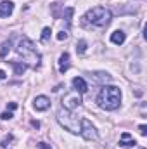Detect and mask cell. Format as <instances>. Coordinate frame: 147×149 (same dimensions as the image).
Returning <instances> with one entry per match:
<instances>
[{
    "label": "cell",
    "mask_w": 147,
    "mask_h": 149,
    "mask_svg": "<svg viewBox=\"0 0 147 149\" xmlns=\"http://www.w3.org/2000/svg\"><path fill=\"white\" fill-rule=\"evenodd\" d=\"M112 19V14H111L109 9L106 7H94L90 10L85 12L83 19H81V24L85 28H106Z\"/></svg>",
    "instance_id": "cell-1"
},
{
    "label": "cell",
    "mask_w": 147,
    "mask_h": 149,
    "mask_svg": "<svg viewBox=\"0 0 147 149\" xmlns=\"http://www.w3.org/2000/svg\"><path fill=\"white\" fill-rule=\"evenodd\" d=\"M97 104L99 108L106 111H114L121 104V90L114 85H104L97 95Z\"/></svg>",
    "instance_id": "cell-2"
},
{
    "label": "cell",
    "mask_w": 147,
    "mask_h": 149,
    "mask_svg": "<svg viewBox=\"0 0 147 149\" xmlns=\"http://www.w3.org/2000/svg\"><path fill=\"white\" fill-rule=\"evenodd\" d=\"M16 52H17L19 56H23L26 61H30L33 68H38V66H40L42 56H40V52H38L37 49H35V43H33L30 38H26V37L21 38L19 43H17V47H16Z\"/></svg>",
    "instance_id": "cell-3"
},
{
    "label": "cell",
    "mask_w": 147,
    "mask_h": 149,
    "mask_svg": "<svg viewBox=\"0 0 147 149\" xmlns=\"http://www.w3.org/2000/svg\"><path fill=\"white\" fill-rule=\"evenodd\" d=\"M57 121L61 123V127H64L66 130H69L73 134H80V130H81V123H80L81 120H78L73 114V111H68L64 108H61L57 111Z\"/></svg>",
    "instance_id": "cell-4"
},
{
    "label": "cell",
    "mask_w": 147,
    "mask_h": 149,
    "mask_svg": "<svg viewBox=\"0 0 147 149\" xmlns=\"http://www.w3.org/2000/svg\"><path fill=\"white\" fill-rule=\"evenodd\" d=\"M81 106V95L76 92V90H71L68 92L64 97H62V108L68 109V111H74L76 108Z\"/></svg>",
    "instance_id": "cell-5"
},
{
    "label": "cell",
    "mask_w": 147,
    "mask_h": 149,
    "mask_svg": "<svg viewBox=\"0 0 147 149\" xmlns=\"http://www.w3.org/2000/svg\"><path fill=\"white\" fill-rule=\"evenodd\" d=\"M80 123H81L80 134H81V137H83L85 141H97V139H99V132H97V128L90 123V120L83 118Z\"/></svg>",
    "instance_id": "cell-6"
},
{
    "label": "cell",
    "mask_w": 147,
    "mask_h": 149,
    "mask_svg": "<svg viewBox=\"0 0 147 149\" xmlns=\"http://www.w3.org/2000/svg\"><path fill=\"white\" fill-rule=\"evenodd\" d=\"M90 76V80H92V83H95V85H106L107 81L112 80V76L109 73H104V71H95V73H88Z\"/></svg>",
    "instance_id": "cell-7"
},
{
    "label": "cell",
    "mask_w": 147,
    "mask_h": 149,
    "mask_svg": "<svg viewBox=\"0 0 147 149\" xmlns=\"http://www.w3.org/2000/svg\"><path fill=\"white\" fill-rule=\"evenodd\" d=\"M33 108L37 111H47L50 108V99L45 97V95H38V97H35V101H33Z\"/></svg>",
    "instance_id": "cell-8"
},
{
    "label": "cell",
    "mask_w": 147,
    "mask_h": 149,
    "mask_svg": "<svg viewBox=\"0 0 147 149\" xmlns=\"http://www.w3.org/2000/svg\"><path fill=\"white\" fill-rule=\"evenodd\" d=\"M71 83H73V90H76L78 94H85V92L88 90V83H87L81 76H74Z\"/></svg>",
    "instance_id": "cell-9"
},
{
    "label": "cell",
    "mask_w": 147,
    "mask_h": 149,
    "mask_svg": "<svg viewBox=\"0 0 147 149\" xmlns=\"http://www.w3.org/2000/svg\"><path fill=\"white\" fill-rule=\"evenodd\" d=\"M12 12H14V3L10 0L0 2V17H9Z\"/></svg>",
    "instance_id": "cell-10"
},
{
    "label": "cell",
    "mask_w": 147,
    "mask_h": 149,
    "mask_svg": "<svg viewBox=\"0 0 147 149\" xmlns=\"http://www.w3.org/2000/svg\"><path fill=\"white\" fill-rule=\"evenodd\" d=\"M7 63L14 68V73L17 74V76L24 74V71L30 68V64H28V63H19V61H7Z\"/></svg>",
    "instance_id": "cell-11"
},
{
    "label": "cell",
    "mask_w": 147,
    "mask_h": 149,
    "mask_svg": "<svg viewBox=\"0 0 147 149\" xmlns=\"http://www.w3.org/2000/svg\"><path fill=\"white\" fill-rule=\"evenodd\" d=\"M69 70V54L68 52H64V54H61V57H59V73H66Z\"/></svg>",
    "instance_id": "cell-12"
},
{
    "label": "cell",
    "mask_w": 147,
    "mask_h": 149,
    "mask_svg": "<svg viewBox=\"0 0 147 149\" xmlns=\"http://www.w3.org/2000/svg\"><path fill=\"white\" fill-rule=\"evenodd\" d=\"M125 40H126V35H125V31H121V30H116L114 33H111V42H112L114 45H123Z\"/></svg>",
    "instance_id": "cell-13"
},
{
    "label": "cell",
    "mask_w": 147,
    "mask_h": 149,
    "mask_svg": "<svg viewBox=\"0 0 147 149\" xmlns=\"http://www.w3.org/2000/svg\"><path fill=\"white\" fill-rule=\"evenodd\" d=\"M137 142H135V139L128 134V132H123L121 134V139H119V146H123V148H128V146H135Z\"/></svg>",
    "instance_id": "cell-14"
},
{
    "label": "cell",
    "mask_w": 147,
    "mask_h": 149,
    "mask_svg": "<svg viewBox=\"0 0 147 149\" xmlns=\"http://www.w3.org/2000/svg\"><path fill=\"white\" fill-rule=\"evenodd\" d=\"M10 49H12V40H5L2 43V49H0V59H5L7 54L10 52Z\"/></svg>",
    "instance_id": "cell-15"
},
{
    "label": "cell",
    "mask_w": 147,
    "mask_h": 149,
    "mask_svg": "<svg viewBox=\"0 0 147 149\" xmlns=\"http://www.w3.org/2000/svg\"><path fill=\"white\" fill-rule=\"evenodd\" d=\"M73 14H74V9H73V7H66V9H64V12H62V17L66 19V24H68V28L71 26V19H73Z\"/></svg>",
    "instance_id": "cell-16"
},
{
    "label": "cell",
    "mask_w": 147,
    "mask_h": 149,
    "mask_svg": "<svg viewBox=\"0 0 147 149\" xmlns=\"http://www.w3.org/2000/svg\"><path fill=\"white\" fill-rule=\"evenodd\" d=\"M61 9H64V5H62V3H59V2H55V3H52V5H50V12H52V16H54L55 19H59V17H61V14H59V12H61Z\"/></svg>",
    "instance_id": "cell-17"
},
{
    "label": "cell",
    "mask_w": 147,
    "mask_h": 149,
    "mask_svg": "<svg viewBox=\"0 0 147 149\" xmlns=\"http://www.w3.org/2000/svg\"><path fill=\"white\" fill-rule=\"evenodd\" d=\"M50 35H52V30H50V28L47 26V28H43V30H42V37H40V40H42V42L45 43V42H49Z\"/></svg>",
    "instance_id": "cell-18"
},
{
    "label": "cell",
    "mask_w": 147,
    "mask_h": 149,
    "mask_svg": "<svg viewBox=\"0 0 147 149\" xmlns=\"http://www.w3.org/2000/svg\"><path fill=\"white\" fill-rule=\"evenodd\" d=\"M85 50H87V42H85V40H78V43H76V52H78V54H85Z\"/></svg>",
    "instance_id": "cell-19"
},
{
    "label": "cell",
    "mask_w": 147,
    "mask_h": 149,
    "mask_svg": "<svg viewBox=\"0 0 147 149\" xmlns=\"http://www.w3.org/2000/svg\"><path fill=\"white\" fill-rule=\"evenodd\" d=\"M12 141H14V135H12V134H9V135L2 141V144H0V146H2V148H7V146H9V142H12Z\"/></svg>",
    "instance_id": "cell-20"
},
{
    "label": "cell",
    "mask_w": 147,
    "mask_h": 149,
    "mask_svg": "<svg viewBox=\"0 0 147 149\" xmlns=\"http://www.w3.org/2000/svg\"><path fill=\"white\" fill-rule=\"evenodd\" d=\"M12 116H14L12 111H3L2 114H0V118H2V120H12Z\"/></svg>",
    "instance_id": "cell-21"
},
{
    "label": "cell",
    "mask_w": 147,
    "mask_h": 149,
    "mask_svg": "<svg viewBox=\"0 0 147 149\" xmlns=\"http://www.w3.org/2000/svg\"><path fill=\"white\" fill-rule=\"evenodd\" d=\"M66 38H68V31H59V33H57V40H59V42H62V40H66Z\"/></svg>",
    "instance_id": "cell-22"
},
{
    "label": "cell",
    "mask_w": 147,
    "mask_h": 149,
    "mask_svg": "<svg viewBox=\"0 0 147 149\" xmlns=\"http://www.w3.org/2000/svg\"><path fill=\"white\" fill-rule=\"evenodd\" d=\"M139 132H140V135H144V137H146V135H147V127H146V125H140V127H139Z\"/></svg>",
    "instance_id": "cell-23"
},
{
    "label": "cell",
    "mask_w": 147,
    "mask_h": 149,
    "mask_svg": "<svg viewBox=\"0 0 147 149\" xmlns=\"http://www.w3.org/2000/svg\"><path fill=\"white\" fill-rule=\"evenodd\" d=\"M16 108H17V104H16V102H9V104H7V111H14Z\"/></svg>",
    "instance_id": "cell-24"
},
{
    "label": "cell",
    "mask_w": 147,
    "mask_h": 149,
    "mask_svg": "<svg viewBox=\"0 0 147 149\" xmlns=\"http://www.w3.org/2000/svg\"><path fill=\"white\" fill-rule=\"evenodd\" d=\"M31 127L33 128H40V121L38 120H31Z\"/></svg>",
    "instance_id": "cell-25"
},
{
    "label": "cell",
    "mask_w": 147,
    "mask_h": 149,
    "mask_svg": "<svg viewBox=\"0 0 147 149\" xmlns=\"http://www.w3.org/2000/svg\"><path fill=\"white\" fill-rule=\"evenodd\" d=\"M38 149H50V148H49L45 142H38Z\"/></svg>",
    "instance_id": "cell-26"
},
{
    "label": "cell",
    "mask_w": 147,
    "mask_h": 149,
    "mask_svg": "<svg viewBox=\"0 0 147 149\" xmlns=\"http://www.w3.org/2000/svg\"><path fill=\"white\" fill-rule=\"evenodd\" d=\"M5 76H7L5 71H2V70H0V81H2V80H5Z\"/></svg>",
    "instance_id": "cell-27"
},
{
    "label": "cell",
    "mask_w": 147,
    "mask_h": 149,
    "mask_svg": "<svg viewBox=\"0 0 147 149\" xmlns=\"http://www.w3.org/2000/svg\"><path fill=\"white\" fill-rule=\"evenodd\" d=\"M140 149H144V148H140Z\"/></svg>",
    "instance_id": "cell-28"
}]
</instances>
